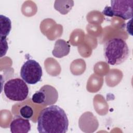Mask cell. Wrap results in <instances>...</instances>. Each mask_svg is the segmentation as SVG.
<instances>
[{"label":"cell","instance_id":"1","mask_svg":"<svg viewBox=\"0 0 133 133\" xmlns=\"http://www.w3.org/2000/svg\"><path fill=\"white\" fill-rule=\"evenodd\" d=\"M68 127L67 115L58 105H51L44 109L38 116L37 130L39 133H65Z\"/></svg>","mask_w":133,"mask_h":133},{"label":"cell","instance_id":"2","mask_svg":"<svg viewBox=\"0 0 133 133\" xmlns=\"http://www.w3.org/2000/svg\"><path fill=\"white\" fill-rule=\"evenodd\" d=\"M104 56L110 65H119L128 58L130 50L126 42L121 38L114 37L107 41L104 45Z\"/></svg>","mask_w":133,"mask_h":133},{"label":"cell","instance_id":"3","mask_svg":"<svg viewBox=\"0 0 133 133\" xmlns=\"http://www.w3.org/2000/svg\"><path fill=\"white\" fill-rule=\"evenodd\" d=\"M26 83L19 78L10 79L5 83L3 87L5 95L11 101H24L29 94V88Z\"/></svg>","mask_w":133,"mask_h":133},{"label":"cell","instance_id":"4","mask_svg":"<svg viewBox=\"0 0 133 133\" xmlns=\"http://www.w3.org/2000/svg\"><path fill=\"white\" fill-rule=\"evenodd\" d=\"M133 0H112L111 6H106L102 13L106 16H116L124 20L132 18Z\"/></svg>","mask_w":133,"mask_h":133},{"label":"cell","instance_id":"5","mask_svg":"<svg viewBox=\"0 0 133 133\" xmlns=\"http://www.w3.org/2000/svg\"><path fill=\"white\" fill-rule=\"evenodd\" d=\"M42 69L40 64L33 59L26 60L21 66L20 76L22 79L30 85L39 82L42 76Z\"/></svg>","mask_w":133,"mask_h":133},{"label":"cell","instance_id":"6","mask_svg":"<svg viewBox=\"0 0 133 133\" xmlns=\"http://www.w3.org/2000/svg\"><path fill=\"white\" fill-rule=\"evenodd\" d=\"M58 98V93L57 89L51 85H45L33 95L32 101L35 103L47 106L55 104Z\"/></svg>","mask_w":133,"mask_h":133},{"label":"cell","instance_id":"7","mask_svg":"<svg viewBox=\"0 0 133 133\" xmlns=\"http://www.w3.org/2000/svg\"><path fill=\"white\" fill-rule=\"evenodd\" d=\"M10 129L12 133H27L31 130V124L28 119L17 116L11 121Z\"/></svg>","mask_w":133,"mask_h":133},{"label":"cell","instance_id":"8","mask_svg":"<svg viewBox=\"0 0 133 133\" xmlns=\"http://www.w3.org/2000/svg\"><path fill=\"white\" fill-rule=\"evenodd\" d=\"M70 51V46L65 40L59 39L55 42L54 49L52 51V55L58 58L67 56Z\"/></svg>","mask_w":133,"mask_h":133},{"label":"cell","instance_id":"9","mask_svg":"<svg viewBox=\"0 0 133 133\" xmlns=\"http://www.w3.org/2000/svg\"><path fill=\"white\" fill-rule=\"evenodd\" d=\"M73 5L74 2L73 1H56L54 8L61 14L65 15L71 10Z\"/></svg>","mask_w":133,"mask_h":133},{"label":"cell","instance_id":"10","mask_svg":"<svg viewBox=\"0 0 133 133\" xmlns=\"http://www.w3.org/2000/svg\"><path fill=\"white\" fill-rule=\"evenodd\" d=\"M11 29L10 19L3 15H0V35L1 37H6L9 34Z\"/></svg>","mask_w":133,"mask_h":133},{"label":"cell","instance_id":"11","mask_svg":"<svg viewBox=\"0 0 133 133\" xmlns=\"http://www.w3.org/2000/svg\"><path fill=\"white\" fill-rule=\"evenodd\" d=\"M20 115L24 118L30 119L33 115L32 108L29 105L26 104L22 106L19 110Z\"/></svg>","mask_w":133,"mask_h":133},{"label":"cell","instance_id":"12","mask_svg":"<svg viewBox=\"0 0 133 133\" xmlns=\"http://www.w3.org/2000/svg\"><path fill=\"white\" fill-rule=\"evenodd\" d=\"M1 57L5 56L8 49V43L6 37H1Z\"/></svg>","mask_w":133,"mask_h":133}]
</instances>
